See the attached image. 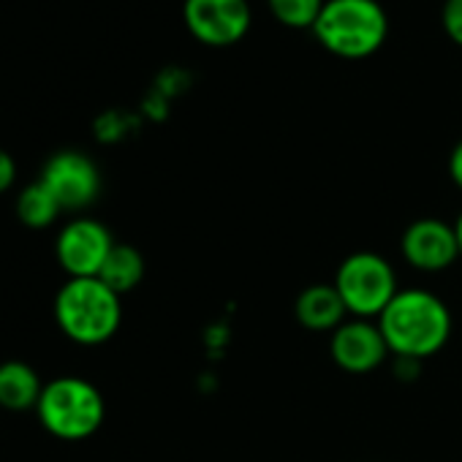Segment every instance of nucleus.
<instances>
[{
    "mask_svg": "<svg viewBox=\"0 0 462 462\" xmlns=\"http://www.w3.org/2000/svg\"><path fill=\"white\" fill-rule=\"evenodd\" d=\"M60 212H63L60 201L52 196V190L42 180L25 185L17 196V217L28 228H36V231L50 228L60 217Z\"/></svg>",
    "mask_w": 462,
    "mask_h": 462,
    "instance_id": "4468645a",
    "label": "nucleus"
},
{
    "mask_svg": "<svg viewBox=\"0 0 462 462\" xmlns=\"http://www.w3.org/2000/svg\"><path fill=\"white\" fill-rule=\"evenodd\" d=\"M332 283L348 316L367 319V321H375L400 291L392 262L373 251H356L346 256Z\"/></svg>",
    "mask_w": 462,
    "mask_h": 462,
    "instance_id": "39448f33",
    "label": "nucleus"
},
{
    "mask_svg": "<svg viewBox=\"0 0 462 462\" xmlns=\"http://www.w3.org/2000/svg\"><path fill=\"white\" fill-rule=\"evenodd\" d=\"M310 33L329 55L365 60L383 47L389 17L378 0H327Z\"/></svg>",
    "mask_w": 462,
    "mask_h": 462,
    "instance_id": "7ed1b4c3",
    "label": "nucleus"
},
{
    "mask_svg": "<svg viewBox=\"0 0 462 462\" xmlns=\"http://www.w3.org/2000/svg\"><path fill=\"white\" fill-rule=\"evenodd\" d=\"M329 354L340 370L351 375H365L378 370L392 351L375 321L348 319L329 335Z\"/></svg>",
    "mask_w": 462,
    "mask_h": 462,
    "instance_id": "9d476101",
    "label": "nucleus"
},
{
    "mask_svg": "<svg viewBox=\"0 0 462 462\" xmlns=\"http://www.w3.org/2000/svg\"><path fill=\"white\" fill-rule=\"evenodd\" d=\"M182 20L199 44L223 50L248 36L254 12L248 0H185Z\"/></svg>",
    "mask_w": 462,
    "mask_h": 462,
    "instance_id": "0eeeda50",
    "label": "nucleus"
},
{
    "mask_svg": "<svg viewBox=\"0 0 462 462\" xmlns=\"http://www.w3.org/2000/svg\"><path fill=\"white\" fill-rule=\"evenodd\" d=\"M297 321L310 332H335L348 321V310L335 289V283H313L308 286L294 305Z\"/></svg>",
    "mask_w": 462,
    "mask_h": 462,
    "instance_id": "9b49d317",
    "label": "nucleus"
},
{
    "mask_svg": "<svg viewBox=\"0 0 462 462\" xmlns=\"http://www.w3.org/2000/svg\"><path fill=\"white\" fill-rule=\"evenodd\" d=\"M392 356L424 362L451 337L448 305L427 289H400L375 319Z\"/></svg>",
    "mask_w": 462,
    "mask_h": 462,
    "instance_id": "f257e3e1",
    "label": "nucleus"
},
{
    "mask_svg": "<svg viewBox=\"0 0 462 462\" xmlns=\"http://www.w3.org/2000/svg\"><path fill=\"white\" fill-rule=\"evenodd\" d=\"M36 416L52 438L79 443L101 430L106 419V402L101 389L88 378L60 375L44 383Z\"/></svg>",
    "mask_w": 462,
    "mask_h": 462,
    "instance_id": "20e7f679",
    "label": "nucleus"
},
{
    "mask_svg": "<svg viewBox=\"0 0 462 462\" xmlns=\"http://www.w3.org/2000/svg\"><path fill=\"white\" fill-rule=\"evenodd\" d=\"M327 0H267L275 23L291 31H313Z\"/></svg>",
    "mask_w": 462,
    "mask_h": 462,
    "instance_id": "2eb2a0df",
    "label": "nucleus"
},
{
    "mask_svg": "<svg viewBox=\"0 0 462 462\" xmlns=\"http://www.w3.org/2000/svg\"><path fill=\"white\" fill-rule=\"evenodd\" d=\"M400 254L405 264H411L419 273H443L451 264H457L459 243L454 223H446L440 217H419L413 220L400 240Z\"/></svg>",
    "mask_w": 462,
    "mask_h": 462,
    "instance_id": "1a4fd4ad",
    "label": "nucleus"
},
{
    "mask_svg": "<svg viewBox=\"0 0 462 462\" xmlns=\"http://www.w3.org/2000/svg\"><path fill=\"white\" fill-rule=\"evenodd\" d=\"M17 180V161L6 152L0 150V193H6Z\"/></svg>",
    "mask_w": 462,
    "mask_h": 462,
    "instance_id": "f3484780",
    "label": "nucleus"
},
{
    "mask_svg": "<svg viewBox=\"0 0 462 462\" xmlns=\"http://www.w3.org/2000/svg\"><path fill=\"white\" fill-rule=\"evenodd\" d=\"M112 291H117L120 297L134 291L142 281H144V256L125 243H117L112 248V254L106 256L101 275H98Z\"/></svg>",
    "mask_w": 462,
    "mask_h": 462,
    "instance_id": "ddd939ff",
    "label": "nucleus"
},
{
    "mask_svg": "<svg viewBox=\"0 0 462 462\" xmlns=\"http://www.w3.org/2000/svg\"><path fill=\"white\" fill-rule=\"evenodd\" d=\"M448 177L451 182L462 190V139L454 144L451 155H448Z\"/></svg>",
    "mask_w": 462,
    "mask_h": 462,
    "instance_id": "a211bd4d",
    "label": "nucleus"
},
{
    "mask_svg": "<svg viewBox=\"0 0 462 462\" xmlns=\"http://www.w3.org/2000/svg\"><path fill=\"white\" fill-rule=\"evenodd\" d=\"M115 245L117 243L106 223L90 215H79L58 231L55 256L69 278H98Z\"/></svg>",
    "mask_w": 462,
    "mask_h": 462,
    "instance_id": "423d86ee",
    "label": "nucleus"
},
{
    "mask_svg": "<svg viewBox=\"0 0 462 462\" xmlns=\"http://www.w3.org/2000/svg\"><path fill=\"white\" fill-rule=\"evenodd\" d=\"M52 196L60 201L63 212H77L90 207L101 193V171L96 161L79 150H60L55 152L39 177Z\"/></svg>",
    "mask_w": 462,
    "mask_h": 462,
    "instance_id": "6e6552de",
    "label": "nucleus"
},
{
    "mask_svg": "<svg viewBox=\"0 0 462 462\" xmlns=\"http://www.w3.org/2000/svg\"><path fill=\"white\" fill-rule=\"evenodd\" d=\"M55 321L77 346H101L123 324V297L101 278H69L55 294Z\"/></svg>",
    "mask_w": 462,
    "mask_h": 462,
    "instance_id": "f03ea898",
    "label": "nucleus"
},
{
    "mask_svg": "<svg viewBox=\"0 0 462 462\" xmlns=\"http://www.w3.org/2000/svg\"><path fill=\"white\" fill-rule=\"evenodd\" d=\"M440 25L451 44L462 47V0H443Z\"/></svg>",
    "mask_w": 462,
    "mask_h": 462,
    "instance_id": "dca6fc26",
    "label": "nucleus"
},
{
    "mask_svg": "<svg viewBox=\"0 0 462 462\" xmlns=\"http://www.w3.org/2000/svg\"><path fill=\"white\" fill-rule=\"evenodd\" d=\"M44 392L39 370L23 359H9L0 365V411L25 413L36 411Z\"/></svg>",
    "mask_w": 462,
    "mask_h": 462,
    "instance_id": "f8f14e48",
    "label": "nucleus"
},
{
    "mask_svg": "<svg viewBox=\"0 0 462 462\" xmlns=\"http://www.w3.org/2000/svg\"><path fill=\"white\" fill-rule=\"evenodd\" d=\"M454 231H457V243H459V256H462V212L454 220Z\"/></svg>",
    "mask_w": 462,
    "mask_h": 462,
    "instance_id": "6ab92c4d",
    "label": "nucleus"
}]
</instances>
